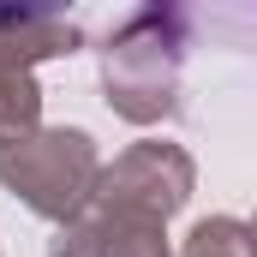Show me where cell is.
<instances>
[{"label":"cell","instance_id":"obj_1","mask_svg":"<svg viewBox=\"0 0 257 257\" xmlns=\"http://www.w3.org/2000/svg\"><path fill=\"white\" fill-rule=\"evenodd\" d=\"M72 0H0V24H30V18H54Z\"/></svg>","mask_w":257,"mask_h":257}]
</instances>
